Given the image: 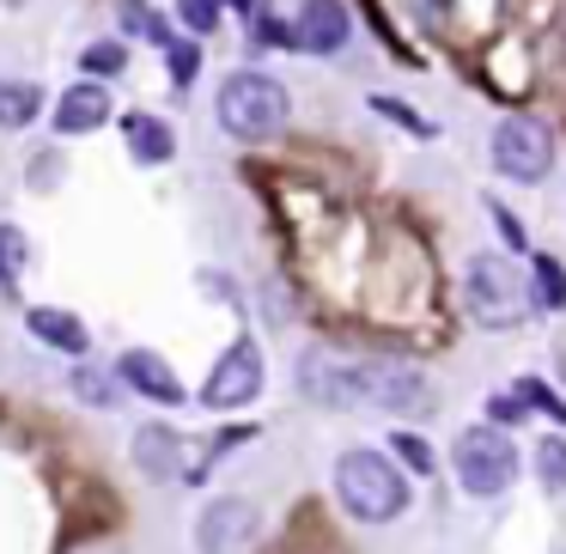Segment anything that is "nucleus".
Segmentation results:
<instances>
[{"instance_id": "1", "label": "nucleus", "mask_w": 566, "mask_h": 554, "mask_svg": "<svg viewBox=\"0 0 566 554\" xmlns=\"http://www.w3.org/2000/svg\"><path fill=\"white\" fill-rule=\"evenodd\" d=\"M335 500L359 518V524H390L408 512V481L390 457L378 451H347L335 463Z\"/></svg>"}, {"instance_id": "30", "label": "nucleus", "mask_w": 566, "mask_h": 554, "mask_svg": "<svg viewBox=\"0 0 566 554\" xmlns=\"http://www.w3.org/2000/svg\"><path fill=\"white\" fill-rule=\"evenodd\" d=\"M488 213H493V220H500L505 244H524V232H517V220H512V213H505V208H488Z\"/></svg>"}, {"instance_id": "18", "label": "nucleus", "mask_w": 566, "mask_h": 554, "mask_svg": "<svg viewBox=\"0 0 566 554\" xmlns=\"http://www.w3.org/2000/svg\"><path fill=\"white\" fill-rule=\"evenodd\" d=\"M74 396H80V403H92V408H123V384H116L111 372H98V366H80L74 372Z\"/></svg>"}, {"instance_id": "5", "label": "nucleus", "mask_w": 566, "mask_h": 554, "mask_svg": "<svg viewBox=\"0 0 566 554\" xmlns=\"http://www.w3.org/2000/svg\"><path fill=\"white\" fill-rule=\"evenodd\" d=\"M463 299H469V311H475V323H488V330H512V323L530 311V299H524V286H517V274L505 269L500 257H475V262H469Z\"/></svg>"}, {"instance_id": "19", "label": "nucleus", "mask_w": 566, "mask_h": 554, "mask_svg": "<svg viewBox=\"0 0 566 554\" xmlns=\"http://www.w3.org/2000/svg\"><path fill=\"white\" fill-rule=\"evenodd\" d=\"M31 262V244L19 226H0V286H19V274H25Z\"/></svg>"}, {"instance_id": "7", "label": "nucleus", "mask_w": 566, "mask_h": 554, "mask_svg": "<svg viewBox=\"0 0 566 554\" xmlns=\"http://www.w3.org/2000/svg\"><path fill=\"white\" fill-rule=\"evenodd\" d=\"M256 390H262V354H256V342L238 335V342L213 359L208 384H201V403L208 408H244Z\"/></svg>"}, {"instance_id": "13", "label": "nucleus", "mask_w": 566, "mask_h": 554, "mask_svg": "<svg viewBox=\"0 0 566 554\" xmlns=\"http://www.w3.org/2000/svg\"><path fill=\"white\" fill-rule=\"evenodd\" d=\"M135 463L147 469L153 481L184 475V439H177L171 427H140V432H135Z\"/></svg>"}, {"instance_id": "11", "label": "nucleus", "mask_w": 566, "mask_h": 554, "mask_svg": "<svg viewBox=\"0 0 566 554\" xmlns=\"http://www.w3.org/2000/svg\"><path fill=\"white\" fill-rule=\"evenodd\" d=\"M111 92H104V80H80V86L62 92V104H55V128L62 135H92V128L111 123Z\"/></svg>"}, {"instance_id": "23", "label": "nucleus", "mask_w": 566, "mask_h": 554, "mask_svg": "<svg viewBox=\"0 0 566 554\" xmlns=\"http://www.w3.org/2000/svg\"><path fill=\"white\" fill-rule=\"evenodd\" d=\"M177 19H184L196 38H208V31L220 25V0H177Z\"/></svg>"}, {"instance_id": "28", "label": "nucleus", "mask_w": 566, "mask_h": 554, "mask_svg": "<svg viewBox=\"0 0 566 554\" xmlns=\"http://www.w3.org/2000/svg\"><path fill=\"white\" fill-rule=\"evenodd\" d=\"M488 415H493V427H512V420L524 415V396H493Z\"/></svg>"}, {"instance_id": "21", "label": "nucleus", "mask_w": 566, "mask_h": 554, "mask_svg": "<svg viewBox=\"0 0 566 554\" xmlns=\"http://www.w3.org/2000/svg\"><path fill=\"white\" fill-rule=\"evenodd\" d=\"M123 62H128L123 43H92V50L80 55V67H86L92 80H116V74H123Z\"/></svg>"}, {"instance_id": "31", "label": "nucleus", "mask_w": 566, "mask_h": 554, "mask_svg": "<svg viewBox=\"0 0 566 554\" xmlns=\"http://www.w3.org/2000/svg\"><path fill=\"white\" fill-rule=\"evenodd\" d=\"M232 7H244V13H250V0H232Z\"/></svg>"}, {"instance_id": "6", "label": "nucleus", "mask_w": 566, "mask_h": 554, "mask_svg": "<svg viewBox=\"0 0 566 554\" xmlns=\"http://www.w3.org/2000/svg\"><path fill=\"white\" fill-rule=\"evenodd\" d=\"M262 542V512L250 500H213L196 524L201 554H250Z\"/></svg>"}, {"instance_id": "10", "label": "nucleus", "mask_w": 566, "mask_h": 554, "mask_svg": "<svg viewBox=\"0 0 566 554\" xmlns=\"http://www.w3.org/2000/svg\"><path fill=\"white\" fill-rule=\"evenodd\" d=\"M366 408H432V390L408 366H366Z\"/></svg>"}, {"instance_id": "2", "label": "nucleus", "mask_w": 566, "mask_h": 554, "mask_svg": "<svg viewBox=\"0 0 566 554\" xmlns=\"http://www.w3.org/2000/svg\"><path fill=\"white\" fill-rule=\"evenodd\" d=\"M220 123L238 140H274L286 128V92L269 74H232L220 86Z\"/></svg>"}, {"instance_id": "12", "label": "nucleus", "mask_w": 566, "mask_h": 554, "mask_svg": "<svg viewBox=\"0 0 566 554\" xmlns=\"http://www.w3.org/2000/svg\"><path fill=\"white\" fill-rule=\"evenodd\" d=\"M123 384H135L140 396H153V403H184V384H177V372L165 366L159 354H147V347L123 354Z\"/></svg>"}, {"instance_id": "9", "label": "nucleus", "mask_w": 566, "mask_h": 554, "mask_svg": "<svg viewBox=\"0 0 566 554\" xmlns=\"http://www.w3.org/2000/svg\"><path fill=\"white\" fill-rule=\"evenodd\" d=\"M347 38H354V19H347L342 0H305V7H298V19H293V43H298V50L335 55Z\"/></svg>"}, {"instance_id": "4", "label": "nucleus", "mask_w": 566, "mask_h": 554, "mask_svg": "<svg viewBox=\"0 0 566 554\" xmlns=\"http://www.w3.org/2000/svg\"><path fill=\"white\" fill-rule=\"evenodd\" d=\"M493 165L512 184H542L554 171V128L542 116H505L493 135Z\"/></svg>"}, {"instance_id": "20", "label": "nucleus", "mask_w": 566, "mask_h": 554, "mask_svg": "<svg viewBox=\"0 0 566 554\" xmlns=\"http://www.w3.org/2000/svg\"><path fill=\"white\" fill-rule=\"evenodd\" d=\"M536 305L542 311H560L566 305V274L554 257H536Z\"/></svg>"}, {"instance_id": "25", "label": "nucleus", "mask_w": 566, "mask_h": 554, "mask_svg": "<svg viewBox=\"0 0 566 554\" xmlns=\"http://www.w3.org/2000/svg\"><path fill=\"white\" fill-rule=\"evenodd\" d=\"M371 111H378V116H390V123H402L415 140H432V123H420V116L408 111V104H396V98H371Z\"/></svg>"}, {"instance_id": "26", "label": "nucleus", "mask_w": 566, "mask_h": 554, "mask_svg": "<svg viewBox=\"0 0 566 554\" xmlns=\"http://www.w3.org/2000/svg\"><path fill=\"white\" fill-rule=\"evenodd\" d=\"M517 396H524V403H536V408H548V415H554V420H566V403H560V396H554V390H548V384H536V378H524V384H517Z\"/></svg>"}, {"instance_id": "27", "label": "nucleus", "mask_w": 566, "mask_h": 554, "mask_svg": "<svg viewBox=\"0 0 566 554\" xmlns=\"http://www.w3.org/2000/svg\"><path fill=\"white\" fill-rule=\"evenodd\" d=\"M396 451L408 457V469H432V451L415 439V432H396Z\"/></svg>"}, {"instance_id": "29", "label": "nucleus", "mask_w": 566, "mask_h": 554, "mask_svg": "<svg viewBox=\"0 0 566 554\" xmlns=\"http://www.w3.org/2000/svg\"><path fill=\"white\" fill-rule=\"evenodd\" d=\"M38 171H31V189H43V184H55V177H62V159H55V153H38Z\"/></svg>"}, {"instance_id": "22", "label": "nucleus", "mask_w": 566, "mask_h": 554, "mask_svg": "<svg viewBox=\"0 0 566 554\" xmlns=\"http://www.w3.org/2000/svg\"><path fill=\"white\" fill-rule=\"evenodd\" d=\"M536 469L548 488H566V439H542L536 445Z\"/></svg>"}, {"instance_id": "8", "label": "nucleus", "mask_w": 566, "mask_h": 554, "mask_svg": "<svg viewBox=\"0 0 566 554\" xmlns=\"http://www.w3.org/2000/svg\"><path fill=\"white\" fill-rule=\"evenodd\" d=\"M305 396L317 408H366V366L359 359H335V354H305V372H298Z\"/></svg>"}, {"instance_id": "15", "label": "nucleus", "mask_w": 566, "mask_h": 554, "mask_svg": "<svg viewBox=\"0 0 566 554\" xmlns=\"http://www.w3.org/2000/svg\"><path fill=\"white\" fill-rule=\"evenodd\" d=\"M128 153H135L140 165H165L177 153V140L159 116H128Z\"/></svg>"}, {"instance_id": "14", "label": "nucleus", "mask_w": 566, "mask_h": 554, "mask_svg": "<svg viewBox=\"0 0 566 554\" xmlns=\"http://www.w3.org/2000/svg\"><path fill=\"white\" fill-rule=\"evenodd\" d=\"M31 335H38V342H50V347H62V354H86V323L67 317V311L38 305V311H31Z\"/></svg>"}, {"instance_id": "3", "label": "nucleus", "mask_w": 566, "mask_h": 554, "mask_svg": "<svg viewBox=\"0 0 566 554\" xmlns=\"http://www.w3.org/2000/svg\"><path fill=\"white\" fill-rule=\"evenodd\" d=\"M451 463H457V481H463L469 493H505L517 481V451H512V439H505L500 427H469V432H457V445H451Z\"/></svg>"}, {"instance_id": "17", "label": "nucleus", "mask_w": 566, "mask_h": 554, "mask_svg": "<svg viewBox=\"0 0 566 554\" xmlns=\"http://www.w3.org/2000/svg\"><path fill=\"white\" fill-rule=\"evenodd\" d=\"M116 25L128 31V38H147V43H171V31H165V13L153 7V0H116Z\"/></svg>"}, {"instance_id": "16", "label": "nucleus", "mask_w": 566, "mask_h": 554, "mask_svg": "<svg viewBox=\"0 0 566 554\" xmlns=\"http://www.w3.org/2000/svg\"><path fill=\"white\" fill-rule=\"evenodd\" d=\"M43 111V92L31 80H0V128H31Z\"/></svg>"}, {"instance_id": "24", "label": "nucleus", "mask_w": 566, "mask_h": 554, "mask_svg": "<svg viewBox=\"0 0 566 554\" xmlns=\"http://www.w3.org/2000/svg\"><path fill=\"white\" fill-rule=\"evenodd\" d=\"M165 62H171L177 86H189V80L201 74V50H196V43H165Z\"/></svg>"}]
</instances>
